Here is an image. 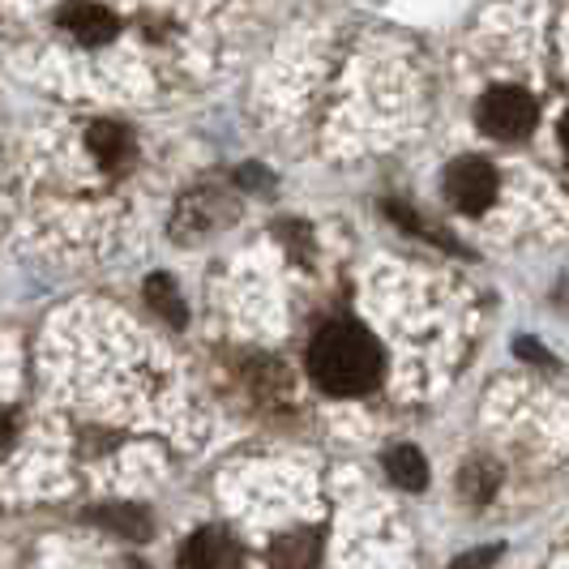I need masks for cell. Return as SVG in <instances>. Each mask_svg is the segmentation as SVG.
<instances>
[{"label":"cell","mask_w":569,"mask_h":569,"mask_svg":"<svg viewBox=\"0 0 569 569\" xmlns=\"http://www.w3.org/2000/svg\"><path fill=\"white\" fill-rule=\"evenodd\" d=\"M309 369L330 395H365L381 377V347L360 326H326L313 339Z\"/></svg>","instance_id":"cell-1"},{"label":"cell","mask_w":569,"mask_h":569,"mask_svg":"<svg viewBox=\"0 0 569 569\" xmlns=\"http://www.w3.org/2000/svg\"><path fill=\"white\" fill-rule=\"evenodd\" d=\"M480 129L488 138L501 142H518L536 129V99L518 86H497L480 99Z\"/></svg>","instance_id":"cell-2"},{"label":"cell","mask_w":569,"mask_h":569,"mask_svg":"<svg viewBox=\"0 0 569 569\" xmlns=\"http://www.w3.org/2000/svg\"><path fill=\"white\" fill-rule=\"evenodd\" d=\"M446 193H450V201H455L458 210L485 214L488 206L497 201V171H492L488 159H476V154L455 159L450 171H446Z\"/></svg>","instance_id":"cell-3"},{"label":"cell","mask_w":569,"mask_h":569,"mask_svg":"<svg viewBox=\"0 0 569 569\" xmlns=\"http://www.w3.org/2000/svg\"><path fill=\"white\" fill-rule=\"evenodd\" d=\"M180 569H240V552L223 531L206 527L180 548Z\"/></svg>","instance_id":"cell-4"},{"label":"cell","mask_w":569,"mask_h":569,"mask_svg":"<svg viewBox=\"0 0 569 569\" xmlns=\"http://www.w3.org/2000/svg\"><path fill=\"white\" fill-rule=\"evenodd\" d=\"M60 27L69 30L78 43H86V48H99V43L116 39V18L108 9H99V4H69L60 13Z\"/></svg>","instance_id":"cell-5"},{"label":"cell","mask_w":569,"mask_h":569,"mask_svg":"<svg viewBox=\"0 0 569 569\" xmlns=\"http://www.w3.org/2000/svg\"><path fill=\"white\" fill-rule=\"evenodd\" d=\"M86 146L94 150V159L103 163L108 171L124 168L129 159H133V138H129V129L124 124H112V120H99V124H90V133H86Z\"/></svg>","instance_id":"cell-6"},{"label":"cell","mask_w":569,"mask_h":569,"mask_svg":"<svg viewBox=\"0 0 569 569\" xmlns=\"http://www.w3.org/2000/svg\"><path fill=\"white\" fill-rule=\"evenodd\" d=\"M321 543L313 531H287L270 548V569H317Z\"/></svg>","instance_id":"cell-7"},{"label":"cell","mask_w":569,"mask_h":569,"mask_svg":"<svg viewBox=\"0 0 569 569\" xmlns=\"http://www.w3.org/2000/svg\"><path fill=\"white\" fill-rule=\"evenodd\" d=\"M90 522H99V527H108L112 536H129V540H146L150 536V513L142 506H103V510L86 513Z\"/></svg>","instance_id":"cell-8"},{"label":"cell","mask_w":569,"mask_h":569,"mask_svg":"<svg viewBox=\"0 0 569 569\" xmlns=\"http://www.w3.org/2000/svg\"><path fill=\"white\" fill-rule=\"evenodd\" d=\"M386 471H390V480L399 488H411V492H420L428 485V467H425V455L420 450H411V446H399V450H390L386 455Z\"/></svg>","instance_id":"cell-9"},{"label":"cell","mask_w":569,"mask_h":569,"mask_svg":"<svg viewBox=\"0 0 569 569\" xmlns=\"http://www.w3.org/2000/svg\"><path fill=\"white\" fill-rule=\"evenodd\" d=\"M497 485H501V471H497L492 462H485V458L467 462V467H462V476H458V488H462L471 501H488V497L497 492Z\"/></svg>","instance_id":"cell-10"},{"label":"cell","mask_w":569,"mask_h":569,"mask_svg":"<svg viewBox=\"0 0 569 569\" xmlns=\"http://www.w3.org/2000/svg\"><path fill=\"white\" fill-rule=\"evenodd\" d=\"M146 291H150V305H154L159 313L168 317L171 326H184V305H180V296H176V283H171L168 274L150 279V283H146Z\"/></svg>","instance_id":"cell-11"},{"label":"cell","mask_w":569,"mask_h":569,"mask_svg":"<svg viewBox=\"0 0 569 569\" xmlns=\"http://www.w3.org/2000/svg\"><path fill=\"white\" fill-rule=\"evenodd\" d=\"M497 557H501L497 548H476V552H467V557H458V561H455V566H450V569H488V566H492V561H497Z\"/></svg>","instance_id":"cell-12"},{"label":"cell","mask_w":569,"mask_h":569,"mask_svg":"<svg viewBox=\"0 0 569 569\" xmlns=\"http://www.w3.org/2000/svg\"><path fill=\"white\" fill-rule=\"evenodd\" d=\"M9 441H13V420L4 416V420H0V455L9 450Z\"/></svg>","instance_id":"cell-13"},{"label":"cell","mask_w":569,"mask_h":569,"mask_svg":"<svg viewBox=\"0 0 569 569\" xmlns=\"http://www.w3.org/2000/svg\"><path fill=\"white\" fill-rule=\"evenodd\" d=\"M561 138H566V146H569V116H566V124H561Z\"/></svg>","instance_id":"cell-14"}]
</instances>
